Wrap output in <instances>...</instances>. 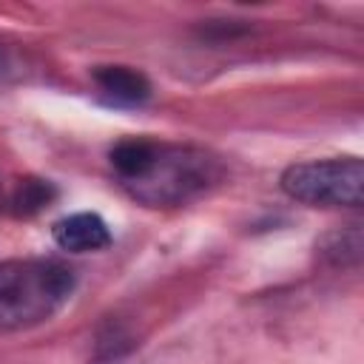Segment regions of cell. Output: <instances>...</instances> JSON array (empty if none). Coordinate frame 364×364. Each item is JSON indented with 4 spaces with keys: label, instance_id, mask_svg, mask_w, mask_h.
<instances>
[{
    "label": "cell",
    "instance_id": "9c48e42d",
    "mask_svg": "<svg viewBox=\"0 0 364 364\" xmlns=\"http://www.w3.org/2000/svg\"><path fill=\"white\" fill-rule=\"evenodd\" d=\"M0 202H3V191H0Z\"/></svg>",
    "mask_w": 364,
    "mask_h": 364
},
{
    "label": "cell",
    "instance_id": "6da1fadb",
    "mask_svg": "<svg viewBox=\"0 0 364 364\" xmlns=\"http://www.w3.org/2000/svg\"><path fill=\"white\" fill-rule=\"evenodd\" d=\"M111 168L119 185L148 208H176L222 176L219 162L193 145H168L154 139H122L111 148Z\"/></svg>",
    "mask_w": 364,
    "mask_h": 364
},
{
    "label": "cell",
    "instance_id": "ba28073f",
    "mask_svg": "<svg viewBox=\"0 0 364 364\" xmlns=\"http://www.w3.org/2000/svg\"><path fill=\"white\" fill-rule=\"evenodd\" d=\"M3 65H6V51H3V46H0V71H3Z\"/></svg>",
    "mask_w": 364,
    "mask_h": 364
},
{
    "label": "cell",
    "instance_id": "7a4b0ae2",
    "mask_svg": "<svg viewBox=\"0 0 364 364\" xmlns=\"http://www.w3.org/2000/svg\"><path fill=\"white\" fill-rule=\"evenodd\" d=\"M77 287V276L57 259L0 262V333L37 327L57 316Z\"/></svg>",
    "mask_w": 364,
    "mask_h": 364
},
{
    "label": "cell",
    "instance_id": "3957f363",
    "mask_svg": "<svg viewBox=\"0 0 364 364\" xmlns=\"http://www.w3.org/2000/svg\"><path fill=\"white\" fill-rule=\"evenodd\" d=\"M282 191L313 208H358L364 199V165L358 156L293 162L282 171Z\"/></svg>",
    "mask_w": 364,
    "mask_h": 364
},
{
    "label": "cell",
    "instance_id": "5b68a950",
    "mask_svg": "<svg viewBox=\"0 0 364 364\" xmlns=\"http://www.w3.org/2000/svg\"><path fill=\"white\" fill-rule=\"evenodd\" d=\"M94 82L100 88V97L111 105H142L151 97V82L142 71L131 65H100L94 68Z\"/></svg>",
    "mask_w": 364,
    "mask_h": 364
},
{
    "label": "cell",
    "instance_id": "277c9868",
    "mask_svg": "<svg viewBox=\"0 0 364 364\" xmlns=\"http://www.w3.org/2000/svg\"><path fill=\"white\" fill-rule=\"evenodd\" d=\"M51 236H54L57 247H63L68 253H97L111 245V230H108L105 219L91 210H80V213L57 219L51 228Z\"/></svg>",
    "mask_w": 364,
    "mask_h": 364
},
{
    "label": "cell",
    "instance_id": "8992f818",
    "mask_svg": "<svg viewBox=\"0 0 364 364\" xmlns=\"http://www.w3.org/2000/svg\"><path fill=\"white\" fill-rule=\"evenodd\" d=\"M321 256L333 264H355L361 259V230L358 225L341 228L321 242Z\"/></svg>",
    "mask_w": 364,
    "mask_h": 364
},
{
    "label": "cell",
    "instance_id": "52a82bcc",
    "mask_svg": "<svg viewBox=\"0 0 364 364\" xmlns=\"http://www.w3.org/2000/svg\"><path fill=\"white\" fill-rule=\"evenodd\" d=\"M51 196H54V188L48 182H43V179H26L17 188V193H14V213H23V216L37 213V210H43L51 202Z\"/></svg>",
    "mask_w": 364,
    "mask_h": 364
}]
</instances>
